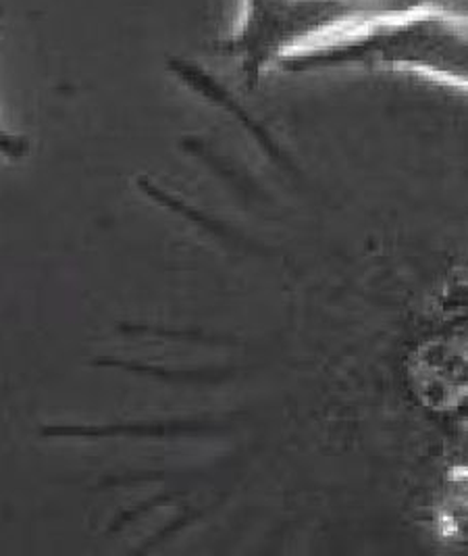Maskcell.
I'll list each match as a JSON object with an SVG mask.
<instances>
[{"instance_id": "cell-1", "label": "cell", "mask_w": 468, "mask_h": 556, "mask_svg": "<svg viewBox=\"0 0 468 556\" xmlns=\"http://www.w3.org/2000/svg\"><path fill=\"white\" fill-rule=\"evenodd\" d=\"M460 0H242L240 20L215 51L238 63L254 90L271 70L304 52L336 45L379 22Z\"/></svg>"}, {"instance_id": "cell-2", "label": "cell", "mask_w": 468, "mask_h": 556, "mask_svg": "<svg viewBox=\"0 0 468 556\" xmlns=\"http://www.w3.org/2000/svg\"><path fill=\"white\" fill-rule=\"evenodd\" d=\"M331 70L410 74L468 92V15L458 2L422 7L279 67L283 74Z\"/></svg>"}, {"instance_id": "cell-3", "label": "cell", "mask_w": 468, "mask_h": 556, "mask_svg": "<svg viewBox=\"0 0 468 556\" xmlns=\"http://www.w3.org/2000/svg\"><path fill=\"white\" fill-rule=\"evenodd\" d=\"M0 26H2V11H0ZM31 152V140L24 131H17L9 126L0 111V161L7 163H20Z\"/></svg>"}]
</instances>
